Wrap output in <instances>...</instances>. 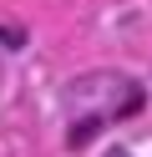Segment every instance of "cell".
Masks as SVG:
<instances>
[{
  "instance_id": "cell-1",
  "label": "cell",
  "mask_w": 152,
  "mask_h": 157,
  "mask_svg": "<svg viewBox=\"0 0 152 157\" xmlns=\"http://www.w3.org/2000/svg\"><path fill=\"white\" fill-rule=\"evenodd\" d=\"M111 157H122V152H111Z\"/></svg>"
}]
</instances>
